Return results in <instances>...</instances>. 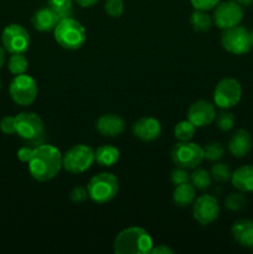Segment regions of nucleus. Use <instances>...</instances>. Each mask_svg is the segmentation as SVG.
I'll list each match as a JSON object with an SVG mask.
<instances>
[{"label": "nucleus", "instance_id": "20", "mask_svg": "<svg viewBox=\"0 0 253 254\" xmlns=\"http://www.w3.org/2000/svg\"><path fill=\"white\" fill-rule=\"evenodd\" d=\"M231 183L241 192H253V165H243L233 171Z\"/></svg>", "mask_w": 253, "mask_h": 254}, {"label": "nucleus", "instance_id": "10", "mask_svg": "<svg viewBox=\"0 0 253 254\" xmlns=\"http://www.w3.org/2000/svg\"><path fill=\"white\" fill-rule=\"evenodd\" d=\"M221 44L227 52L232 55H245L252 49L251 32L245 26L236 25L230 29L223 30Z\"/></svg>", "mask_w": 253, "mask_h": 254}, {"label": "nucleus", "instance_id": "23", "mask_svg": "<svg viewBox=\"0 0 253 254\" xmlns=\"http://www.w3.org/2000/svg\"><path fill=\"white\" fill-rule=\"evenodd\" d=\"M190 22H191V26L195 31L198 32H205L208 31L212 26V17L207 14L206 11L203 10H195V11L191 14L190 17Z\"/></svg>", "mask_w": 253, "mask_h": 254}, {"label": "nucleus", "instance_id": "24", "mask_svg": "<svg viewBox=\"0 0 253 254\" xmlns=\"http://www.w3.org/2000/svg\"><path fill=\"white\" fill-rule=\"evenodd\" d=\"M211 180H212L211 174L206 169L195 168L192 174H190V183L192 184L196 190H207L211 185Z\"/></svg>", "mask_w": 253, "mask_h": 254}, {"label": "nucleus", "instance_id": "43", "mask_svg": "<svg viewBox=\"0 0 253 254\" xmlns=\"http://www.w3.org/2000/svg\"><path fill=\"white\" fill-rule=\"evenodd\" d=\"M0 89H1V79H0Z\"/></svg>", "mask_w": 253, "mask_h": 254}, {"label": "nucleus", "instance_id": "35", "mask_svg": "<svg viewBox=\"0 0 253 254\" xmlns=\"http://www.w3.org/2000/svg\"><path fill=\"white\" fill-rule=\"evenodd\" d=\"M87 197H88V191H87V188H84V186H76L69 192V198L76 203L83 202V201L87 200Z\"/></svg>", "mask_w": 253, "mask_h": 254}, {"label": "nucleus", "instance_id": "32", "mask_svg": "<svg viewBox=\"0 0 253 254\" xmlns=\"http://www.w3.org/2000/svg\"><path fill=\"white\" fill-rule=\"evenodd\" d=\"M104 11L111 17H121L124 11L123 0H107L104 4Z\"/></svg>", "mask_w": 253, "mask_h": 254}, {"label": "nucleus", "instance_id": "19", "mask_svg": "<svg viewBox=\"0 0 253 254\" xmlns=\"http://www.w3.org/2000/svg\"><path fill=\"white\" fill-rule=\"evenodd\" d=\"M231 233L236 242L242 247L253 248V221L238 220L233 223Z\"/></svg>", "mask_w": 253, "mask_h": 254}, {"label": "nucleus", "instance_id": "16", "mask_svg": "<svg viewBox=\"0 0 253 254\" xmlns=\"http://www.w3.org/2000/svg\"><path fill=\"white\" fill-rule=\"evenodd\" d=\"M96 128L101 135L114 138L123 133L126 129V122L118 114L107 113L97 119Z\"/></svg>", "mask_w": 253, "mask_h": 254}, {"label": "nucleus", "instance_id": "17", "mask_svg": "<svg viewBox=\"0 0 253 254\" xmlns=\"http://www.w3.org/2000/svg\"><path fill=\"white\" fill-rule=\"evenodd\" d=\"M253 140L246 129H238L228 140V151L235 158H245L252 150Z\"/></svg>", "mask_w": 253, "mask_h": 254}, {"label": "nucleus", "instance_id": "22", "mask_svg": "<svg viewBox=\"0 0 253 254\" xmlns=\"http://www.w3.org/2000/svg\"><path fill=\"white\" fill-rule=\"evenodd\" d=\"M119 156H121V153L118 149L109 144L101 145L94 151V159H96L97 164L103 168H111L114 164L118 163Z\"/></svg>", "mask_w": 253, "mask_h": 254}, {"label": "nucleus", "instance_id": "5", "mask_svg": "<svg viewBox=\"0 0 253 254\" xmlns=\"http://www.w3.org/2000/svg\"><path fill=\"white\" fill-rule=\"evenodd\" d=\"M94 150L86 144H77L62 155V168L71 174H82L88 170L93 163Z\"/></svg>", "mask_w": 253, "mask_h": 254}, {"label": "nucleus", "instance_id": "3", "mask_svg": "<svg viewBox=\"0 0 253 254\" xmlns=\"http://www.w3.org/2000/svg\"><path fill=\"white\" fill-rule=\"evenodd\" d=\"M54 37L57 44L64 50H78L87 40V32L83 25L73 17H63L54 29Z\"/></svg>", "mask_w": 253, "mask_h": 254}, {"label": "nucleus", "instance_id": "39", "mask_svg": "<svg viewBox=\"0 0 253 254\" xmlns=\"http://www.w3.org/2000/svg\"><path fill=\"white\" fill-rule=\"evenodd\" d=\"M73 1H76L81 7H91L96 5L99 0H73Z\"/></svg>", "mask_w": 253, "mask_h": 254}, {"label": "nucleus", "instance_id": "27", "mask_svg": "<svg viewBox=\"0 0 253 254\" xmlns=\"http://www.w3.org/2000/svg\"><path fill=\"white\" fill-rule=\"evenodd\" d=\"M246 205H247V198H246L245 192H241V191L228 193L225 198V207L233 212L241 211L245 208Z\"/></svg>", "mask_w": 253, "mask_h": 254}, {"label": "nucleus", "instance_id": "12", "mask_svg": "<svg viewBox=\"0 0 253 254\" xmlns=\"http://www.w3.org/2000/svg\"><path fill=\"white\" fill-rule=\"evenodd\" d=\"M243 19V6H241L236 0L218 2L213 11V22L221 30L240 25Z\"/></svg>", "mask_w": 253, "mask_h": 254}, {"label": "nucleus", "instance_id": "7", "mask_svg": "<svg viewBox=\"0 0 253 254\" xmlns=\"http://www.w3.org/2000/svg\"><path fill=\"white\" fill-rule=\"evenodd\" d=\"M171 160L179 168L195 169L202 163L203 149L198 144L189 141H180L171 148Z\"/></svg>", "mask_w": 253, "mask_h": 254}, {"label": "nucleus", "instance_id": "31", "mask_svg": "<svg viewBox=\"0 0 253 254\" xmlns=\"http://www.w3.org/2000/svg\"><path fill=\"white\" fill-rule=\"evenodd\" d=\"M218 129L222 131H228L235 127V116L231 112H221L215 118Z\"/></svg>", "mask_w": 253, "mask_h": 254}, {"label": "nucleus", "instance_id": "25", "mask_svg": "<svg viewBox=\"0 0 253 254\" xmlns=\"http://www.w3.org/2000/svg\"><path fill=\"white\" fill-rule=\"evenodd\" d=\"M196 127L190 121H181L174 128V135L179 141H189L193 138Z\"/></svg>", "mask_w": 253, "mask_h": 254}, {"label": "nucleus", "instance_id": "11", "mask_svg": "<svg viewBox=\"0 0 253 254\" xmlns=\"http://www.w3.org/2000/svg\"><path fill=\"white\" fill-rule=\"evenodd\" d=\"M1 42L9 54H25L30 47V34L19 24H10L2 30Z\"/></svg>", "mask_w": 253, "mask_h": 254}, {"label": "nucleus", "instance_id": "30", "mask_svg": "<svg viewBox=\"0 0 253 254\" xmlns=\"http://www.w3.org/2000/svg\"><path fill=\"white\" fill-rule=\"evenodd\" d=\"M49 6L59 14L61 19L71 16L73 0H49Z\"/></svg>", "mask_w": 253, "mask_h": 254}, {"label": "nucleus", "instance_id": "9", "mask_svg": "<svg viewBox=\"0 0 253 254\" xmlns=\"http://www.w3.org/2000/svg\"><path fill=\"white\" fill-rule=\"evenodd\" d=\"M242 98V86L236 78L221 79L213 91V103L222 109H230L237 106Z\"/></svg>", "mask_w": 253, "mask_h": 254}, {"label": "nucleus", "instance_id": "41", "mask_svg": "<svg viewBox=\"0 0 253 254\" xmlns=\"http://www.w3.org/2000/svg\"><path fill=\"white\" fill-rule=\"evenodd\" d=\"M4 62H5V49H2L0 46V68L4 66Z\"/></svg>", "mask_w": 253, "mask_h": 254}, {"label": "nucleus", "instance_id": "29", "mask_svg": "<svg viewBox=\"0 0 253 254\" xmlns=\"http://www.w3.org/2000/svg\"><path fill=\"white\" fill-rule=\"evenodd\" d=\"M211 178L216 181V183H227L228 180H231V176H232V171L228 164L226 163H216L215 165H212L211 168Z\"/></svg>", "mask_w": 253, "mask_h": 254}, {"label": "nucleus", "instance_id": "15", "mask_svg": "<svg viewBox=\"0 0 253 254\" xmlns=\"http://www.w3.org/2000/svg\"><path fill=\"white\" fill-rule=\"evenodd\" d=\"M131 131L139 140L153 141L160 136L161 124L158 119L153 118V117H143L133 124Z\"/></svg>", "mask_w": 253, "mask_h": 254}, {"label": "nucleus", "instance_id": "18", "mask_svg": "<svg viewBox=\"0 0 253 254\" xmlns=\"http://www.w3.org/2000/svg\"><path fill=\"white\" fill-rule=\"evenodd\" d=\"M60 20H61V17L59 16V14L56 11H54L50 6H46L36 10L34 12V15H32L31 21L37 31L46 32L54 31V29L59 24Z\"/></svg>", "mask_w": 253, "mask_h": 254}, {"label": "nucleus", "instance_id": "13", "mask_svg": "<svg viewBox=\"0 0 253 254\" xmlns=\"http://www.w3.org/2000/svg\"><path fill=\"white\" fill-rule=\"evenodd\" d=\"M220 205L215 196L201 195L192 203V216L201 226H207L217 220Z\"/></svg>", "mask_w": 253, "mask_h": 254}, {"label": "nucleus", "instance_id": "36", "mask_svg": "<svg viewBox=\"0 0 253 254\" xmlns=\"http://www.w3.org/2000/svg\"><path fill=\"white\" fill-rule=\"evenodd\" d=\"M0 130L7 135L16 133V130H15V117H4L0 121Z\"/></svg>", "mask_w": 253, "mask_h": 254}, {"label": "nucleus", "instance_id": "33", "mask_svg": "<svg viewBox=\"0 0 253 254\" xmlns=\"http://www.w3.org/2000/svg\"><path fill=\"white\" fill-rule=\"evenodd\" d=\"M171 183L175 186L181 185V184L190 183V174L188 173V169L179 168L176 166L173 171H171Z\"/></svg>", "mask_w": 253, "mask_h": 254}, {"label": "nucleus", "instance_id": "6", "mask_svg": "<svg viewBox=\"0 0 253 254\" xmlns=\"http://www.w3.org/2000/svg\"><path fill=\"white\" fill-rule=\"evenodd\" d=\"M16 134L29 143H37L41 145L44 134V122L37 114L31 112H22L15 117Z\"/></svg>", "mask_w": 253, "mask_h": 254}, {"label": "nucleus", "instance_id": "26", "mask_svg": "<svg viewBox=\"0 0 253 254\" xmlns=\"http://www.w3.org/2000/svg\"><path fill=\"white\" fill-rule=\"evenodd\" d=\"M7 67H9V71L12 74L17 76V74H22L27 71L29 61L24 56V54H12L10 56L9 62H7Z\"/></svg>", "mask_w": 253, "mask_h": 254}, {"label": "nucleus", "instance_id": "21", "mask_svg": "<svg viewBox=\"0 0 253 254\" xmlns=\"http://www.w3.org/2000/svg\"><path fill=\"white\" fill-rule=\"evenodd\" d=\"M195 190L192 184L185 183L175 186L173 191V201L179 207H188L195 201Z\"/></svg>", "mask_w": 253, "mask_h": 254}, {"label": "nucleus", "instance_id": "8", "mask_svg": "<svg viewBox=\"0 0 253 254\" xmlns=\"http://www.w3.org/2000/svg\"><path fill=\"white\" fill-rule=\"evenodd\" d=\"M9 92L15 103L26 107L34 103L35 99L37 98L39 87L34 77L22 73L15 76V78L10 83Z\"/></svg>", "mask_w": 253, "mask_h": 254}, {"label": "nucleus", "instance_id": "1", "mask_svg": "<svg viewBox=\"0 0 253 254\" xmlns=\"http://www.w3.org/2000/svg\"><path fill=\"white\" fill-rule=\"evenodd\" d=\"M30 175L40 183L50 181L62 168V154L56 146L41 144L34 148L29 163Z\"/></svg>", "mask_w": 253, "mask_h": 254}, {"label": "nucleus", "instance_id": "14", "mask_svg": "<svg viewBox=\"0 0 253 254\" xmlns=\"http://www.w3.org/2000/svg\"><path fill=\"white\" fill-rule=\"evenodd\" d=\"M216 109L211 102L200 101L193 102L188 111V119L196 127V128H203L215 122Z\"/></svg>", "mask_w": 253, "mask_h": 254}, {"label": "nucleus", "instance_id": "37", "mask_svg": "<svg viewBox=\"0 0 253 254\" xmlns=\"http://www.w3.org/2000/svg\"><path fill=\"white\" fill-rule=\"evenodd\" d=\"M32 153H34V148H30V146H21V148L17 150V158L22 163H29L30 159H31Z\"/></svg>", "mask_w": 253, "mask_h": 254}, {"label": "nucleus", "instance_id": "28", "mask_svg": "<svg viewBox=\"0 0 253 254\" xmlns=\"http://www.w3.org/2000/svg\"><path fill=\"white\" fill-rule=\"evenodd\" d=\"M203 158L208 161H218L225 155V146L218 141H211L203 146Z\"/></svg>", "mask_w": 253, "mask_h": 254}, {"label": "nucleus", "instance_id": "42", "mask_svg": "<svg viewBox=\"0 0 253 254\" xmlns=\"http://www.w3.org/2000/svg\"><path fill=\"white\" fill-rule=\"evenodd\" d=\"M251 45H252V47H253V30L251 31Z\"/></svg>", "mask_w": 253, "mask_h": 254}, {"label": "nucleus", "instance_id": "2", "mask_svg": "<svg viewBox=\"0 0 253 254\" xmlns=\"http://www.w3.org/2000/svg\"><path fill=\"white\" fill-rule=\"evenodd\" d=\"M153 248V238L141 227H128L117 235L113 251L117 254H148Z\"/></svg>", "mask_w": 253, "mask_h": 254}, {"label": "nucleus", "instance_id": "4", "mask_svg": "<svg viewBox=\"0 0 253 254\" xmlns=\"http://www.w3.org/2000/svg\"><path fill=\"white\" fill-rule=\"evenodd\" d=\"M119 190V181L111 173H101L93 176L87 185L88 197L98 205H104L117 196Z\"/></svg>", "mask_w": 253, "mask_h": 254}, {"label": "nucleus", "instance_id": "40", "mask_svg": "<svg viewBox=\"0 0 253 254\" xmlns=\"http://www.w3.org/2000/svg\"><path fill=\"white\" fill-rule=\"evenodd\" d=\"M236 1H237L238 4L243 7H248L253 4V0H236Z\"/></svg>", "mask_w": 253, "mask_h": 254}, {"label": "nucleus", "instance_id": "38", "mask_svg": "<svg viewBox=\"0 0 253 254\" xmlns=\"http://www.w3.org/2000/svg\"><path fill=\"white\" fill-rule=\"evenodd\" d=\"M151 254H173L174 251L171 248H169L165 245H159L156 247H153L150 251Z\"/></svg>", "mask_w": 253, "mask_h": 254}, {"label": "nucleus", "instance_id": "34", "mask_svg": "<svg viewBox=\"0 0 253 254\" xmlns=\"http://www.w3.org/2000/svg\"><path fill=\"white\" fill-rule=\"evenodd\" d=\"M220 1L221 0H190L193 9L203 10V11H207V10H211L213 9V7H216Z\"/></svg>", "mask_w": 253, "mask_h": 254}]
</instances>
